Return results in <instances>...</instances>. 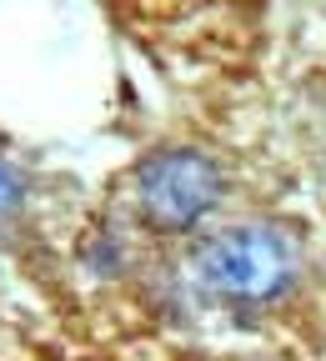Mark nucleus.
Masks as SVG:
<instances>
[{
    "mask_svg": "<svg viewBox=\"0 0 326 361\" xmlns=\"http://www.w3.org/2000/svg\"><path fill=\"white\" fill-rule=\"evenodd\" d=\"M16 206H20V180H16L6 166H0V221H6Z\"/></svg>",
    "mask_w": 326,
    "mask_h": 361,
    "instance_id": "obj_3",
    "label": "nucleus"
},
{
    "mask_svg": "<svg viewBox=\"0 0 326 361\" xmlns=\"http://www.w3.org/2000/svg\"><path fill=\"white\" fill-rule=\"evenodd\" d=\"M196 281L221 301H276L296 281V241L271 221H241L196 246Z\"/></svg>",
    "mask_w": 326,
    "mask_h": 361,
    "instance_id": "obj_1",
    "label": "nucleus"
},
{
    "mask_svg": "<svg viewBox=\"0 0 326 361\" xmlns=\"http://www.w3.org/2000/svg\"><path fill=\"white\" fill-rule=\"evenodd\" d=\"M221 191H226L221 166L191 146L156 151L135 166V211L146 216V226H156L166 236L201 226L221 206Z\"/></svg>",
    "mask_w": 326,
    "mask_h": 361,
    "instance_id": "obj_2",
    "label": "nucleus"
}]
</instances>
